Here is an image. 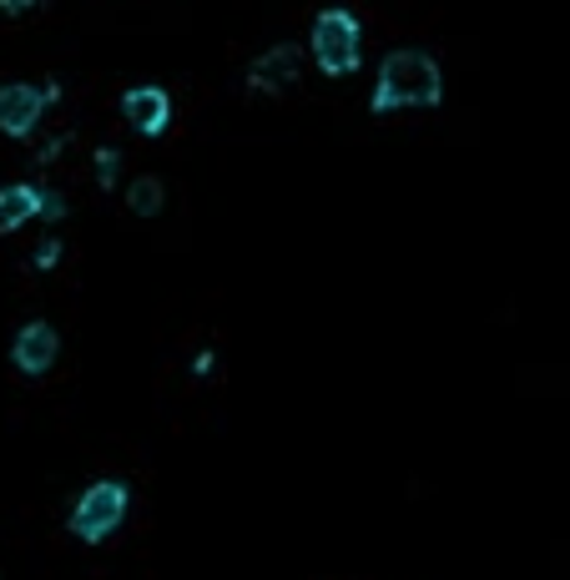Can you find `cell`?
Listing matches in <instances>:
<instances>
[{
  "mask_svg": "<svg viewBox=\"0 0 570 580\" xmlns=\"http://www.w3.org/2000/svg\"><path fill=\"white\" fill-rule=\"evenodd\" d=\"M444 92L440 66L424 51H394L379 72V92H374V107L394 111V107H434Z\"/></svg>",
  "mask_w": 570,
  "mask_h": 580,
  "instance_id": "obj_1",
  "label": "cell"
},
{
  "mask_svg": "<svg viewBox=\"0 0 570 580\" xmlns=\"http://www.w3.org/2000/svg\"><path fill=\"white\" fill-rule=\"evenodd\" d=\"M358 51H364V36H358V21L348 11H323L319 25H313V56H319L323 72L348 76L358 66Z\"/></svg>",
  "mask_w": 570,
  "mask_h": 580,
  "instance_id": "obj_2",
  "label": "cell"
},
{
  "mask_svg": "<svg viewBox=\"0 0 570 580\" xmlns=\"http://www.w3.org/2000/svg\"><path fill=\"white\" fill-rule=\"evenodd\" d=\"M121 515H127V490L107 480V485H92L82 495V505L72 515V530L82 540H101V535H111L121 525Z\"/></svg>",
  "mask_w": 570,
  "mask_h": 580,
  "instance_id": "obj_3",
  "label": "cell"
},
{
  "mask_svg": "<svg viewBox=\"0 0 570 580\" xmlns=\"http://www.w3.org/2000/svg\"><path fill=\"white\" fill-rule=\"evenodd\" d=\"M51 96H56L51 86L46 92H36V86H0V131H31Z\"/></svg>",
  "mask_w": 570,
  "mask_h": 580,
  "instance_id": "obj_4",
  "label": "cell"
},
{
  "mask_svg": "<svg viewBox=\"0 0 570 580\" xmlns=\"http://www.w3.org/2000/svg\"><path fill=\"white\" fill-rule=\"evenodd\" d=\"M127 121L137 131H162L166 117H172V101H166V92H157V86H137V92H127Z\"/></svg>",
  "mask_w": 570,
  "mask_h": 580,
  "instance_id": "obj_5",
  "label": "cell"
},
{
  "mask_svg": "<svg viewBox=\"0 0 570 580\" xmlns=\"http://www.w3.org/2000/svg\"><path fill=\"white\" fill-rule=\"evenodd\" d=\"M15 364L25 368V374H41V368L56 364V333L46 329V323H31V329H21V339H15Z\"/></svg>",
  "mask_w": 570,
  "mask_h": 580,
  "instance_id": "obj_6",
  "label": "cell"
},
{
  "mask_svg": "<svg viewBox=\"0 0 570 580\" xmlns=\"http://www.w3.org/2000/svg\"><path fill=\"white\" fill-rule=\"evenodd\" d=\"M41 192L36 187H6L0 192V233H11V227H21L25 217H36L41 213Z\"/></svg>",
  "mask_w": 570,
  "mask_h": 580,
  "instance_id": "obj_7",
  "label": "cell"
},
{
  "mask_svg": "<svg viewBox=\"0 0 570 580\" xmlns=\"http://www.w3.org/2000/svg\"><path fill=\"white\" fill-rule=\"evenodd\" d=\"M293 76H298V51H293V46L268 51V56H262L258 66H252V82L268 86V92H273V86H288Z\"/></svg>",
  "mask_w": 570,
  "mask_h": 580,
  "instance_id": "obj_8",
  "label": "cell"
},
{
  "mask_svg": "<svg viewBox=\"0 0 570 580\" xmlns=\"http://www.w3.org/2000/svg\"><path fill=\"white\" fill-rule=\"evenodd\" d=\"M127 202H131V207H137L142 217L162 213V182H157V178H137V182H131V192H127Z\"/></svg>",
  "mask_w": 570,
  "mask_h": 580,
  "instance_id": "obj_9",
  "label": "cell"
},
{
  "mask_svg": "<svg viewBox=\"0 0 570 580\" xmlns=\"http://www.w3.org/2000/svg\"><path fill=\"white\" fill-rule=\"evenodd\" d=\"M0 6H6V11H21V6H31V0H0Z\"/></svg>",
  "mask_w": 570,
  "mask_h": 580,
  "instance_id": "obj_10",
  "label": "cell"
}]
</instances>
